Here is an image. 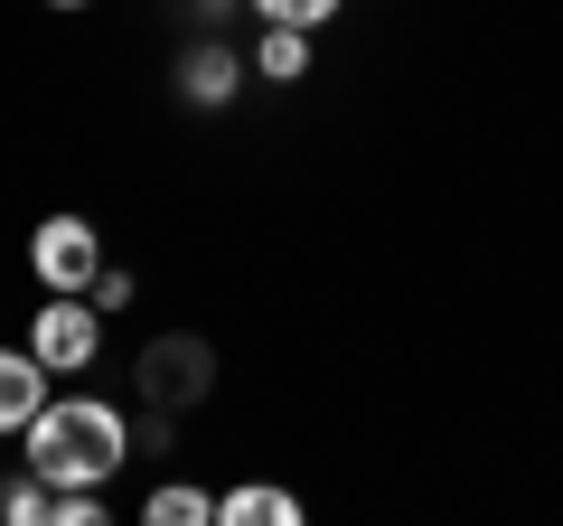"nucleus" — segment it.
I'll list each match as a JSON object with an SVG mask.
<instances>
[{
  "mask_svg": "<svg viewBox=\"0 0 563 526\" xmlns=\"http://www.w3.org/2000/svg\"><path fill=\"white\" fill-rule=\"evenodd\" d=\"M225 526H301V498L291 489H235V498H217Z\"/></svg>",
  "mask_w": 563,
  "mask_h": 526,
  "instance_id": "7",
  "label": "nucleus"
},
{
  "mask_svg": "<svg viewBox=\"0 0 563 526\" xmlns=\"http://www.w3.org/2000/svg\"><path fill=\"white\" fill-rule=\"evenodd\" d=\"M47 526H103V498L95 489H57V517Z\"/></svg>",
  "mask_w": 563,
  "mask_h": 526,
  "instance_id": "12",
  "label": "nucleus"
},
{
  "mask_svg": "<svg viewBox=\"0 0 563 526\" xmlns=\"http://www.w3.org/2000/svg\"><path fill=\"white\" fill-rule=\"evenodd\" d=\"M225 10H235V0H198V29H217V20H225Z\"/></svg>",
  "mask_w": 563,
  "mask_h": 526,
  "instance_id": "14",
  "label": "nucleus"
},
{
  "mask_svg": "<svg viewBox=\"0 0 563 526\" xmlns=\"http://www.w3.org/2000/svg\"><path fill=\"white\" fill-rule=\"evenodd\" d=\"M141 517H151V526H207V517H217V498L169 480V489H151V507H141Z\"/></svg>",
  "mask_w": 563,
  "mask_h": 526,
  "instance_id": "9",
  "label": "nucleus"
},
{
  "mask_svg": "<svg viewBox=\"0 0 563 526\" xmlns=\"http://www.w3.org/2000/svg\"><path fill=\"white\" fill-rule=\"evenodd\" d=\"M132 385H141V405L188 414V405H207V385H217V348H207L198 329H161V339H141Z\"/></svg>",
  "mask_w": 563,
  "mask_h": 526,
  "instance_id": "2",
  "label": "nucleus"
},
{
  "mask_svg": "<svg viewBox=\"0 0 563 526\" xmlns=\"http://www.w3.org/2000/svg\"><path fill=\"white\" fill-rule=\"evenodd\" d=\"M301 66H310V47H301V29H263V47H254V76H273V85H291V76H301Z\"/></svg>",
  "mask_w": 563,
  "mask_h": 526,
  "instance_id": "8",
  "label": "nucleus"
},
{
  "mask_svg": "<svg viewBox=\"0 0 563 526\" xmlns=\"http://www.w3.org/2000/svg\"><path fill=\"white\" fill-rule=\"evenodd\" d=\"M122 302H132V273H113V263H103V273H95V310H122Z\"/></svg>",
  "mask_w": 563,
  "mask_h": 526,
  "instance_id": "13",
  "label": "nucleus"
},
{
  "mask_svg": "<svg viewBox=\"0 0 563 526\" xmlns=\"http://www.w3.org/2000/svg\"><path fill=\"white\" fill-rule=\"evenodd\" d=\"M0 517H10V526H47V517H57V498H47V480H38V470L0 489Z\"/></svg>",
  "mask_w": 563,
  "mask_h": 526,
  "instance_id": "10",
  "label": "nucleus"
},
{
  "mask_svg": "<svg viewBox=\"0 0 563 526\" xmlns=\"http://www.w3.org/2000/svg\"><path fill=\"white\" fill-rule=\"evenodd\" d=\"M29 263H38V283H47V292H95V273H103V235H95V217H47L38 244H29Z\"/></svg>",
  "mask_w": 563,
  "mask_h": 526,
  "instance_id": "3",
  "label": "nucleus"
},
{
  "mask_svg": "<svg viewBox=\"0 0 563 526\" xmlns=\"http://www.w3.org/2000/svg\"><path fill=\"white\" fill-rule=\"evenodd\" d=\"M47 376H57V366H47L38 348H0V432H29V414L47 405Z\"/></svg>",
  "mask_w": 563,
  "mask_h": 526,
  "instance_id": "6",
  "label": "nucleus"
},
{
  "mask_svg": "<svg viewBox=\"0 0 563 526\" xmlns=\"http://www.w3.org/2000/svg\"><path fill=\"white\" fill-rule=\"evenodd\" d=\"M169 85H179V103H198V113H217V103H235V85H244V57L225 39H198L179 66H169Z\"/></svg>",
  "mask_w": 563,
  "mask_h": 526,
  "instance_id": "5",
  "label": "nucleus"
},
{
  "mask_svg": "<svg viewBox=\"0 0 563 526\" xmlns=\"http://www.w3.org/2000/svg\"><path fill=\"white\" fill-rule=\"evenodd\" d=\"M29 348H38L57 376H66V366H95V348H103V310L85 302V292H57V302L29 320Z\"/></svg>",
  "mask_w": 563,
  "mask_h": 526,
  "instance_id": "4",
  "label": "nucleus"
},
{
  "mask_svg": "<svg viewBox=\"0 0 563 526\" xmlns=\"http://www.w3.org/2000/svg\"><path fill=\"white\" fill-rule=\"evenodd\" d=\"M254 10H263V20H282V29H320L339 0H254Z\"/></svg>",
  "mask_w": 563,
  "mask_h": 526,
  "instance_id": "11",
  "label": "nucleus"
},
{
  "mask_svg": "<svg viewBox=\"0 0 563 526\" xmlns=\"http://www.w3.org/2000/svg\"><path fill=\"white\" fill-rule=\"evenodd\" d=\"M47 10H95V0H47Z\"/></svg>",
  "mask_w": 563,
  "mask_h": 526,
  "instance_id": "15",
  "label": "nucleus"
},
{
  "mask_svg": "<svg viewBox=\"0 0 563 526\" xmlns=\"http://www.w3.org/2000/svg\"><path fill=\"white\" fill-rule=\"evenodd\" d=\"M20 442H29V470L47 489H103L122 470V451H132V424L113 405H95V395H47Z\"/></svg>",
  "mask_w": 563,
  "mask_h": 526,
  "instance_id": "1",
  "label": "nucleus"
}]
</instances>
